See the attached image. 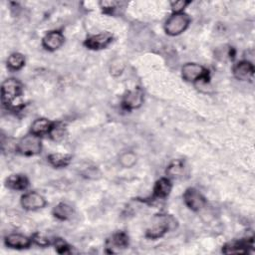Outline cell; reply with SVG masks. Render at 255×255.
Listing matches in <instances>:
<instances>
[{
	"label": "cell",
	"mask_w": 255,
	"mask_h": 255,
	"mask_svg": "<svg viewBox=\"0 0 255 255\" xmlns=\"http://www.w3.org/2000/svg\"><path fill=\"white\" fill-rule=\"evenodd\" d=\"M1 99L3 105L8 110L20 111L24 107L21 83L14 78L5 80L1 88Z\"/></svg>",
	"instance_id": "1"
},
{
	"label": "cell",
	"mask_w": 255,
	"mask_h": 255,
	"mask_svg": "<svg viewBox=\"0 0 255 255\" xmlns=\"http://www.w3.org/2000/svg\"><path fill=\"white\" fill-rule=\"evenodd\" d=\"M176 225L177 222L171 215L157 214L152 218L145 235L150 239H156L163 236L169 230L174 229Z\"/></svg>",
	"instance_id": "2"
},
{
	"label": "cell",
	"mask_w": 255,
	"mask_h": 255,
	"mask_svg": "<svg viewBox=\"0 0 255 255\" xmlns=\"http://www.w3.org/2000/svg\"><path fill=\"white\" fill-rule=\"evenodd\" d=\"M16 149L19 153L23 155H36L42 150V141L39 135L34 133H29L21 137L17 144Z\"/></svg>",
	"instance_id": "3"
},
{
	"label": "cell",
	"mask_w": 255,
	"mask_h": 255,
	"mask_svg": "<svg viewBox=\"0 0 255 255\" xmlns=\"http://www.w3.org/2000/svg\"><path fill=\"white\" fill-rule=\"evenodd\" d=\"M190 23V18L187 14L180 12V13H173L165 22L164 30L166 34L170 36H176L181 34L186 30Z\"/></svg>",
	"instance_id": "4"
},
{
	"label": "cell",
	"mask_w": 255,
	"mask_h": 255,
	"mask_svg": "<svg viewBox=\"0 0 255 255\" xmlns=\"http://www.w3.org/2000/svg\"><path fill=\"white\" fill-rule=\"evenodd\" d=\"M208 71L199 64L186 63L181 68V76L187 82H198L201 79H208Z\"/></svg>",
	"instance_id": "5"
},
{
	"label": "cell",
	"mask_w": 255,
	"mask_h": 255,
	"mask_svg": "<svg viewBox=\"0 0 255 255\" xmlns=\"http://www.w3.org/2000/svg\"><path fill=\"white\" fill-rule=\"evenodd\" d=\"M183 200L188 208L193 211L202 209L206 203L205 197L195 188H187L183 194Z\"/></svg>",
	"instance_id": "6"
},
{
	"label": "cell",
	"mask_w": 255,
	"mask_h": 255,
	"mask_svg": "<svg viewBox=\"0 0 255 255\" xmlns=\"http://www.w3.org/2000/svg\"><path fill=\"white\" fill-rule=\"evenodd\" d=\"M21 205L26 210H37L43 208L46 205V199L40 193L30 191L22 195Z\"/></svg>",
	"instance_id": "7"
},
{
	"label": "cell",
	"mask_w": 255,
	"mask_h": 255,
	"mask_svg": "<svg viewBox=\"0 0 255 255\" xmlns=\"http://www.w3.org/2000/svg\"><path fill=\"white\" fill-rule=\"evenodd\" d=\"M112 41L113 35L109 32H104L88 37L85 41V45L92 50H101L106 48Z\"/></svg>",
	"instance_id": "8"
},
{
	"label": "cell",
	"mask_w": 255,
	"mask_h": 255,
	"mask_svg": "<svg viewBox=\"0 0 255 255\" xmlns=\"http://www.w3.org/2000/svg\"><path fill=\"white\" fill-rule=\"evenodd\" d=\"M64 41H65V37L62 34V32L58 30H54V31H50L44 36L42 40V44L46 50L55 51L64 44Z\"/></svg>",
	"instance_id": "9"
},
{
	"label": "cell",
	"mask_w": 255,
	"mask_h": 255,
	"mask_svg": "<svg viewBox=\"0 0 255 255\" xmlns=\"http://www.w3.org/2000/svg\"><path fill=\"white\" fill-rule=\"evenodd\" d=\"M232 72L237 80L248 81L254 75V66L249 61H240L234 65Z\"/></svg>",
	"instance_id": "10"
},
{
	"label": "cell",
	"mask_w": 255,
	"mask_h": 255,
	"mask_svg": "<svg viewBox=\"0 0 255 255\" xmlns=\"http://www.w3.org/2000/svg\"><path fill=\"white\" fill-rule=\"evenodd\" d=\"M143 103V93L140 89L128 91L123 99V106L128 110H134L139 108Z\"/></svg>",
	"instance_id": "11"
},
{
	"label": "cell",
	"mask_w": 255,
	"mask_h": 255,
	"mask_svg": "<svg viewBox=\"0 0 255 255\" xmlns=\"http://www.w3.org/2000/svg\"><path fill=\"white\" fill-rule=\"evenodd\" d=\"M4 241H5L6 246H8L10 248L25 249L31 245L32 239H30L29 237L22 235V234L12 233V234L7 235L4 239Z\"/></svg>",
	"instance_id": "12"
},
{
	"label": "cell",
	"mask_w": 255,
	"mask_h": 255,
	"mask_svg": "<svg viewBox=\"0 0 255 255\" xmlns=\"http://www.w3.org/2000/svg\"><path fill=\"white\" fill-rule=\"evenodd\" d=\"M252 247H253L252 240H250V242L248 240H245V241L234 240V241L226 243L222 247V252L225 254L246 253V252H248V248H252Z\"/></svg>",
	"instance_id": "13"
},
{
	"label": "cell",
	"mask_w": 255,
	"mask_h": 255,
	"mask_svg": "<svg viewBox=\"0 0 255 255\" xmlns=\"http://www.w3.org/2000/svg\"><path fill=\"white\" fill-rule=\"evenodd\" d=\"M128 245V237L125 232H117L107 240V248L109 252L114 253L115 249H124Z\"/></svg>",
	"instance_id": "14"
},
{
	"label": "cell",
	"mask_w": 255,
	"mask_h": 255,
	"mask_svg": "<svg viewBox=\"0 0 255 255\" xmlns=\"http://www.w3.org/2000/svg\"><path fill=\"white\" fill-rule=\"evenodd\" d=\"M171 187H172V185H171L169 178L162 177V178L158 179L155 182L154 187H153L152 198H156V199L165 198L170 193Z\"/></svg>",
	"instance_id": "15"
},
{
	"label": "cell",
	"mask_w": 255,
	"mask_h": 255,
	"mask_svg": "<svg viewBox=\"0 0 255 255\" xmlns=\"http://www.w3.org/2000/svg\"><path fill=\"white\" fill-rule=\"evenodd\" d=\"M53 126H54V123H52L47 119H44V118L37 119L33 122L31 126V132L39 136L43 134H47V133H50Z\"/></svg>",
	"instance_id": "16"
},
{
	"label": "cell",
	"mask_w": 255,
	"mask_h": 255,
	"mask_svg": "<svg viewBox=\"0 0 255 255\" xmlns=\"http://www.w3.org/2000/svg\"><path fill=\"white\" fill-rule=\"evenodd\" d=\"M6 185L14 190H25L29 185V180L23 174H11L6 180Z\"/></svg>",
	"instance_id": "17"
},
{
	"label": "cell",
	"mask_w": 255,
	"mask_h": 255,
	"mask_svg": "<svg viewBox=\"0 0 255 255\" xmlns=\"http://www.w3.org/2000/svg\"><path fill=\"white\" fill-rule=\"evenodd\" d=\"M52 212L56 218H58L60 220H68L73 216L74 209L72 208L71 205H69L65 202H61V203H58L53 208Z\"/></svg>",
	"instance_id": "18"
},
{
	"label": "cell",
	"mask_w": 255,
	"mask_h": 255,
	"mask_svg": "<svg viewBox=\"0 0 255 255\" xmlns=\"http://www.w3.org/2000/svg\"><path fill=\"white\" fill-rule=\"evenodd\" d=\"M71 159H72L71 155L60 153V152L52 153L48 156V160L50 164L53 165L54 167H65L70 163Z\"/></svg>",
	"instance_id": "19"
},
{
	"label": "cell",
	"mask_w": 255,
	"mask_h": 255,
	"mask_svg": "<svg viewBox=\"0 0 255 255\" xmlns=\"http://www.w3.org/2000/svg\"><path fill=\"white\" fill-rule=\"evenodd\" d=\"M25 65V58L20 53H13L7 59V66L14 71L20 70Z\"/></svg>",
	"instance_id": "20"
},
{
	"label": "cell",
	"mask_w": 255,
	"mask_h": 255,
	"mask_svg": "<svg viewBox=\"0 0 255 255\" xmlns=\"http://www.w3.org/2000/svg\"><path fill=\"white\" fill-rule=\"evenodd\" d=\"M49 134H50L51 138L54 139L55 141H61L66 137L67 130H66V128L63 124L54 123V126H53Z\"/></svg>",
	"instance_id": "21"
},
{
	"label": "cell",
	"mask_w": 255,
	"mask_h": 255,
	"mask_svg": "<svg viewBox=\"0 0 255 255\" xmlns=\"http://www.w3.org/2000/svg\"><path fill=\"white\" fill-rule=\"evenodd\" d=\"M136 154L132 151H125L119 157V162L123 167L130 168L136 163Z\"/></svg>",
	"instance_id": "22"
},
{
	"label": "cell",
	"mask_w": 255,
	"mask_h": 255,
	"mask_svg": "<svg viewBox=\"0 0 255 255\" xmlns=\"http://www.w3.org/2000/svg\"><path fill=\"white\" fill-rule=\"evenodd\" d=\"M183 171V163L181 160L172 161L166 168V174L169 177H178Z\"/></svg>",
	"instance_id": "23"
},
{
	"label": "cell",
	"mask_w": 255,
	"mask_h": 255,
	"mask_svg": "<svg viewBox=\"0 0 255 255\" xmlns=\"http://www.w3.org/2000/svg\"><path fill=\"white\" fill-rule=\"evenodd\" d=\"M190 4V1H186V0H177V1H172L170 2V6L172 8L173 13H180L183 11V9Z\"/></svg>",
	"instance_id": "24"
},
{
	"label": "cell",
	"mask_w": 255,
	"mask_h": 255,
	"mask_svg": "<svg viewBox=\"0 0 255 255\" xmlns=\"http://www.w3.org/2000/svg\"><path fill=\"white\" fill-rule=\"evenodd\" d=\"M32 241H34L37 245L39 246H42V247H45V246H48L50 244V240L48 237H46L44 234L42 233H35L32 237Z\"/></svg>",
	"instance_id": "25"
},
{
	"label": "cell",
	"mask_w": 255,
	"mask_h": 255,
	"mask_svg": "<svg viewBox=\"0 0 255 255\" xmlns=\"http://www.w3.org/2000/svg\"><path fill=\"white\" fill-rule=\"evenodd\" d=\"M55 248L58 253L64 254L70 252V246L61 238H57L55 240Z\"/></svg>",
	"instance_id": "26"
},
{
	"label": "cell",
	"mask_w": 255,
	"mask_h": 255,
	"mask_svg": "<svg viewBox=\"0 0 255 255\" xmlns=\"http://www.w3.org/2000/svg\"><path fill=\"white\" fill-rule=\"evenodd\" d=\"M125 66L122 63V61L120 60H115L112 64H111V68H110V72L113 76H119L122 74L123 70H124Z\"/></svg>",
	"instance_id": "27"
},
{
	"label": "cell",
	"mask_w": 255,
	"mask_h": 255,
	"mask_svg": "<svg viewBox=\"0 0 255 255\" xmlns=\"http://www.w3.org/2000/svg\"><path fill=\"white\" fill-rule=\"evenodd\" d=\"M119 2L116 1H102L100 2L101 8H103V10L105 12H112L114 9L117 8V6L119 5Z\"/></svg>",
	"instance_id": "28"
},
{
	"label": "cell",
	"mask_w": 255,
	"mask_h": 255,
	"mask_svg": "<svg viewBox=\"0 0 255 255\" xmlns=\"http://www.w3.org/2000/svg\"><path fill=\"white\" fill-rule=\"evenodd\" d=\"M84 175L88 178L96 179V178L100 177L101 173L99 172L98 168H96V167H88V169H86V171L84 172Z\"/></svg>",
	"instance_id": "29"
}]
</instances>
